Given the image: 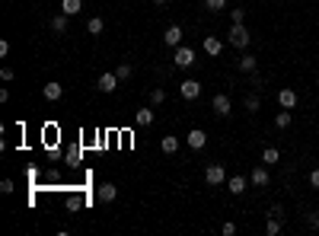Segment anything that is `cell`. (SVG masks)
<instances>
[{
  "label": "cell",
  "mask_w": 319,
  "mask_h": 236,
  "mask_svg": "<svg viewBox=\"0 0 319 236\" xmlns=\"http://www.w3.org/2000/svg\"><path fill=\"white\" fill-rule=\"evenodd\" d=\"M227 39H230V45L233 48H249V29H246V22H233L230 26V32H227Z\"/></svg>",
  "instance_id": "obj_1"
},
{
  "label": "cell",
  "mask_w": 319,
  "mask_h": 236,
  "mask_svg": "<svg viewBox=\"0 0 319 236\" xmlns=\"http://www.w3.org/2000/svg\"><path fill=\"white\" fill-rule=\"evenodd\" d=\"M118 83H122V80H118L115 70H105V74H99V80H96V90L99 93H115Z\"/></svg>",
  "instance_id": "obj_2"
},
{
  "label": "cell",
  "mask_w": 319,
  "mask_h": 236,
  "mask_svg": "<svg viewBox=\"0 0 319 236\" xmlns=\"http://www.w3.org/2000/svg\"><path fill=\"white\" fill-rule=\"evenodd\" d=\"M172 64H176V67H182V70H185V67H192V64H195V51H192V48H185V45H179V48H176V54H172Z\"/></svg>",
  "instance_id": "obj_3"
},
{
  "label": "cell",
  "mask_w": 319,
  "mask_h": 236,
  "mask_svg": "<svg viewBox=\"0 0 319 236\" xmlns=\"http://www.w3.org/2000/svg\"><path fill=\"white\" fill-rule=\"evenodd\" d=\"M223 179H227V172H223L220 163H211V166L205 169V182L208 185H223Z\"/></svg>",
  "instance_id": "obj_4"
},
{
  "label": "cell",
  "mask_w": 319,
  "mask_h": 236,
  "mask_svg": "<svg viewBox=\"0 0 319 236\" xmlns=\"http://www.w3.org/2000/svg\"><path fill=\"white\" fill-rule=\"evenodd\" d=\"M211 105H214V115H220V118H227V115H230V109H233L230 96H223V93H217V96L211 99Z\"/></svg>",
  "instance_id": "obj_5"
},
{
  "label": "cell",
  "mask_w": 319,
  "mask_h": 236,
  "mask_svg": "<svg viewBox=\"0 0 319 236\" xmlns=\"http://www.w3.org/2000/svg\"><path fill=\"white\" fill-rule=\"evenodd\" d=\"M185 144H188V147H192V150H201V147L208 144V134L201 131V128H192V131H188V134H185Z\"/></svg>",
  "instance_id": "obj_6"
},
{
  "label": "cell",
  "mask_w": 319,
  "mask_h": 236,
  "mask_svg": "<svg viewBox=\"0 0 319 236\" xmlns=\"http://www.w3.org/2000/svg\"><path fill=\"white\" fill-rule=\"evenodd\" d=\"M96 198H99L102 204H112L115 198H118V188H115L112 182H102V185H99V192H96Z\"/></svg>",
  "instance_id": "obj_7"
},
{
  "label": "cell",
  "mask_w": 319,
  "mask_h": 236,
  "mask_svg": "<svg viewBox=\"0 0 319 236\" xmlns=\"http://www.w3.org/2000/svg\"><path fill=\"white\" fill-rule=\"evenodd\" d=\"M179 93H182V99H198L201 96V83H198V80H185L179 86Z\"/></svg>",
  "instance_id": "obj_8"
},
{
  "label": "cell",
  "mask_w": 319,
  "mask_h": 236,
  "mask_svg": "<svg viewBox=\"0 0 319 236\" xmlns=\"http://www.w3.org/2000/svg\"><path fill=\"white\" fill-rule=\"evenodd\" d=\"M249 182H252L255 188H265V185L271 182V175H268V169H265V166H255V169L249 172Z\"/></svg>",
  "instance_id": "obj_9"
},
{
  "label": "cell",
  "mask_w": 319,
  "mask_h": 236,
  "mask_svg": "<svg viewBox=\"0 0 319 236\" xmlns=\"http://www.w3.org/2000/svg\"><path fill=\"white\" fill-rule=\"evenodd\" d=\"M163 42H166L169 48H179L182 45V26H169L166 32H163Z\"/></svg>",
  "instance_id": "obj_10"
},
{
  "label": "cell",
  "mask_w": 319,
  "mask_h": 236,
  "mask_svg": "<svg viewBox=\"0 0 319 236\" xmlns=\"http://www.w3.org/2000/svg\"><path fill=\"white\" fill-rule=\"evenodd\" d=\"M179 147H182V140H179V137H176V134H166V137H163V140H160V150H163V153H166V157H172V153H176V150H179Z\"/></svg>",
  "instance_id": "obj_11"
},
{
  "label": "cell",
  "mask_w": 319,
  "mask_h": 236,
  "mask_svg": "<svg viewBox=\"0 0 319 236\" xmlns=\"http://www.w3.org/2000/svg\"><path fill=\"white\" fill-rule=\"evenodd\" d=\"M246 185H249V182H246V175H230V179H227V192L230 195H243Z\"/></svg>",
  "instance_id": "obj_12"
},
{
  "label": "cell",
  "mask_w": 319,
  "mask_h": 236,
  "mask_svg": "<svg viewBox=\"0 0 319 236\" xmlns=\"http://www.w3.org/2000/svg\"><path fill=\"white\" fill-rule=\"evenodd\" d=\"M42 93H45V99H48V102H57V99L64 96V86L51 80V83H45V86H42Z\"/></svg>",
  "instance_id": "obj_13"
},
{
  "label": "cell",
  "mask_w": 319,
  "mask_h": 236,
  "mask_svg": "<svg viewBox=\"0 0 319 236\" xmlns=\"http://www.w3.org/2000/svg\"><path fill=\"white\" fill-rule=\"evenodd\" d=\"M223 51V45H220V39H217V35H208V39H205V54H211V57H217Z\"/></svg>",
  "instance_id": "obj_14"
},
{
  "label": "cell",
  "mask_w": 319,
  "mask_h": 236,
  "mask_svg": "<svg viewBox=\"0 0 319 236\" xmlns=\"http://www.w3.org/2000/svg\"><path fill=\"white\" fill-rule=\"evenodd\" d=\"M83 10V0H61V13L64 16H77Z\"/></svg>",
  "instance_id": "obj_15"
},
{
  "label": "cell",
  "mask_w": 319,
  "mask_h": 236,
  "mask_svg": "<svg viewBox=\"0 0 319 236\" xmlns=\"http://www.w3.org/2000/svg\"><path fill=\"white\" fill-rule=\"evenodd\" d=\"M278 102H281V109H294V105H297V93H294V90H281Z\"/></svg>",
  "instance_id": "obj_16"
},
{
  "label": "cell",
  "mask_w": 319,
  "mask_h": 236,
  "mask_svg": "<svg viewBox=\"0 0 319 236\" xmlns=\"http://www.w3.org/2000/svg\"><path fill=\"white\" fill-rule=\"evenodd\" d=\"M134 125H137V128H147V125H153V109H137V115H134Z\"/></svg>",
  "instance_id": "obj_17"
},
{
  "label": "cell",
  "mask_w": 319,
  "mask_h": 236,
  "mask_svg": "<svg viewBox=\"0 0 319 236\" xmlns=\"http://www.w3.org/2000/svg\"><path fill=\"white\" fill-rule=\"evenodd\" d=\"M51 32H57V35H64V32H67V16H64V13L51 19Z\"/></svg>",
  "instance_id": "obj_18"
},
{
  "label": "cell",
  "mask_w": 319,
  "mask_h": 236,
  "mask_svg": "<svg viewBox=\"0 0 319 236\" xmlns=\"http://www.w3.org/2000/svg\"><path fill=\"white\" fill-rule=\"evenodd\" d=\"M240 70H243V74H252V70H255V57L252 54H243L240 57Z\"/></svg>",
  "instance_id": "obj_19"
},
{
  "label": "cell",
  "mask_w": 319,
  "mask_h": 236,
  "mask_svg": "<svg viewBox=\"0 0 319 236\" xmlns=\"http://www.w3.org/2000/svg\"><path fill=\"white\" fill-rule=\"evenodd\" d=\"M102 29H105V22H102V19H99V16H93V19H90V22H86V32H90V35H99V32H102Z\"/></svg>",
  "instance_id": "obj_20"
},
{
  "label": "cell",
  "mask_w": 319,
  "mask_h": 236,
  "mask_svg": "<svg viewBox=\"0 0 319 236\" xmlns=\"http://www.w3.org/2000/svg\"><path fill=\"white\" fill-rule=\"evenodd\" d=\"M278 160H281L278 147H265V150H262V163H278Z\"/></svg>",
  "instance_id": "obj_21"
},
{
  "label": "cell",
  "mask_w": 319,
  "mask_h": 236,
  "mask_svg": "<svg viewBox=\"0 0 319 236\" xmlns=\"http://www.w3.org/2000/svg\"><path fill=\"white\" fill-rule=\"evenodd\" d=\"M265 233H268V236H278V233H281V220H278V217H268Z\"/></svg>",
  "instance_id": "obj_22"
},
{
  "label": "cell",
  "mask_w": 319,
  "mask_h": 236,
  "mask_svg": "<svg viewBox=\"0 0 319 236\" xmlns=\"http://www.w3.org/2000/svg\"><path fill=\"white\" fill-rule=\"evenodd\" d=\"M115 74H118V80H131L134 67H131V64H118V67H115Z\"/></svg>",
  "instance_id": "obj_23"
},
{
  "label": "cell",
  "mask_w": 319,
  "mask_h": 236,
  "mask_svg": "<svg viewBox=\"0 0 319 236\" xmlns=\"http://www.w3.org/2000/svg\"><path fill=\"white\" fill-rule=\"evenodd\" d=\"M275 125H278V128H291V109L278 112V115H275Z\"/></svg>",
  "instance_id": "obj_24"
},
{
  "label": "cell",
  "mask_w": 319,
  "mask_h": 236,
  "mask_svg": "<svg viewBox=\"0 0 319 236\" xmlns=\"http://www.w3.org/2000/svg\"><path fill=\"white\" fill-rule=\"evenodd\" d=\"M262 109V99L258 96H246V112H258Z\"/></svg>",
  "instance_id": "obj_25"
},
{
  "label": "cell",
  "mask_w": 319,
  "mask_h": 236,
  "mask_svg": "<svg viewBox=\"0 0 319 236\" xmlns=\"http://www.w3.org/2000/svg\"><path fill=\"white\" fill-rule=\"evenodd\" d=\"M205 7L211 10V13H220V10L227 7V0H205Z\"/></svg>",
  "instance_id": "obj_26"
},
{
  "label": "cell",
  "mask_w": 319,
  "mask_h": 236,
  "mask_svg": "<svg viewBox=\"0 0 319 236\" xmlns=\"http://www.w3.org/2000/svg\"><path fill=\"white\" fill-rule=\"evenodd\" d=\"M230 19H233V22H246V10H243V7L230 10Z\"/></svg>",
  "instance_id": "obj_27"
},
{
  "label": "cell",
  "mask_w": 319,
  "mask_h": 236,
  "mask_svg": "<svg viewBox=\"0 0 319 236\" xmlns=\"http://www.w3.org/2000/svg\"><path fill=\"white\" fill-rule=\"evenodd\" d=\"M163 99H166V93H163V90H153V93H150V102H153V105H160Z\"/></svg>",
  "instance_id": "obj_28"
},
{
  "label": "cell",
  "mask_w": 319,
  "mask_h": 236,
  "mask_svg": "<svg viewBox=\"0 0 319 236\" xmlns=\"http://www.w3.org/2000/svg\"><path fill=\"white\" fill-rule=\"evenodd\" d=\"M67 163H80V147H70L67 150Z\"/></svg>",
  "instance_id": "obj_29"
},
{
  "label": "cell",
  "mask_w": 319,
  "mask_h": 236,
  "mask_svg": "<svg viewBox=\"0 0 319 236\" xmlns=\"http://www.w3.org/2000/svg\"><path fill=\"white\" fill-rule=\"evenodd\" d=\"M0 192H4V195L13 192V179H4V182H0Z\"/></svg>",
  "instance_id": "obj_30"
},
{
  "label": "cell",
  "mask_w": 319,
  "mask_h": 236,
  "mask_svg": "<svg viewBox=\"0 0 319 236\" xmlns=\"http://www.w3.org/2000/svg\"><path fill=\"white\" fill-rule=\"evenodd\" d=\"M233 233H236V223L227 220V223H223V236H233Z\"/></svg>",
  "instance_id": "obj_31"
},
{
  "label": "cell",
  "mask_w": 319,
  "mask_h": 236,
  "mask_svg": "<svg viewBox=\"0 0 319 236\" xmlns=\"http://www.w3.org/2000/svg\"><path fill=\"white\" fill-rule=\"evenodd\" d=\"M310 227L319 230V211H310Z\"/></svg>",
  "instance_id": "obj_32"
},
{
  "label": "cell",
  "mask_w": 319,
  "mask_h": 236,
  "mask_svg": "<svg viewBox=\"0 0 319 236\" xmlns=\"http://www.w3.org/2000/svg\"><path fill=\"white\" fill-rule=\"evenodd\" d=\"M310 185H313L316 192H319V169H313V172H310Z\"/></svg>",
  "instance_id": "obj_33"
},
{
  "label": "cell",
  "mask_w": 319,
  "mask_h": 236,
  "mask_svg": "<svg viewBox=\"0 0 319 236\" xmlns=\"http://www.w3.org/2000/svg\"><path fill=\"white\" fill-rule=\"evenodd\" d=\"M157 4H169V0H157Z\"/></svg>",
  "instance_id": "obj_34"
},
{
  "label": "cell",
  "mask_w": 319,
  "mask_h": 236,
  "mask_svg": "<svg viewBox=\"0 0 319 236\" xmlns=\"http://www.w3.org/2000/svg\"><path fill=\"white\" fill-rule=\"evenodd\" d=\"M316 74H319V70H316Z\"/></svg>",
  "instance_id": "obj_35"
}]
</instances>
